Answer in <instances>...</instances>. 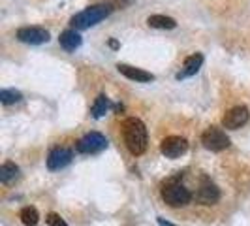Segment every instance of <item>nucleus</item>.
<instances>
[{"label": "nucleus", "mask_w": 250, "mask_h": 226, "mask_svg": "<svg viewBox=\"0 0 250 226\" xmlns=\"http://www.w3.org/2000/svg\"><path fill=\"white\" fill-rule=\"evenodd\" d=\"M123 138L132 155L139 157L147 151V128L136 117H130L123 123Z\"/></svg>", "instance_id": "f257e3e1"}, {"label": "nucleus", "mask_w": 250, "mask_h": 226, "mask_svg": "<svg viewBox=\"0 0 250 226\" xmlns=\"http://www.w3.org/2000/svg\"><path fill=\"white\" fill-rule=\"evenodd\" d=\"M115 10L111 2L109 4H96V6H90L87 10L79 12L77 15L72 17V26L77 28V30H85V28H90V26L98 25L102 19L109 17L111 12Z\"/></svg>", "instance_id": "f03ea898"}, {"label": "nucleus", "mask_w": 250, "mask_h": 226, "mask_svg": "<svg viewBox=\"0 0 250 226\" xmlns=\"http://www.w3.org/2000/svg\"><path fill=\"white\" fill-rule=\"evenodd\" d=\"M162 200L167 205H171V207H183V205L190 203L192 194H190V190L181 181L169 179L167 183H164L162 187Z\"/></svg>", "instance_id": "7ed1b4c3"}, {"label": "nucleus", "mask_w": 250, "mask_h": 226, "mask_svg": "<svg viewBox=\"0 0 250 226\" xmlns=\"http://www.w3.org/2000/svg\"><path fill=\"white\" fill-rule=\"evenodd\" d=\"M201 143L203 147L209 151H224L229 147V138L226 136V132L222 128H216V126H209L203 134H201Z\"/></svg>", "instance_id": "20e7f679"}, {"label": "nucleus", "mask_w": 250, "mask_h": 226, "mask_svg": "<svg viewBox=\"0 0 250 226\" xmlns=\"http://www.w3.org/2000/svg\"><path fill=\"white\" fill-rule=\"evenodd\" d=\"M105 147H107V139L100 132H90L87 136H83L75 145L77 153H83V155H94V153L104 151Z\"/></svg>", "instance_id": "39448f33"}, {"label": "nucleus", "mask_w": 250, "mask_h": 226, "mask_svg": "<svg viewBox=\"0 0 250 226\" xmlns=\"http://www.w3.org/2000/svg\"><path fill=\"white\" fill-rule=\"evenodd\" d=\"M160 151L166 158H179L188 151V141L181 136H167L162 139Z\"/></svg>", "instance_id": "423d86ee"}, {"label": "nucleus", "mask_w": 250, "mask_h": 226, "mask_svg": "<svg viewBox=\"0 0 250 226\" xmlns=\"http://www.w3.org/2000/svg\"><path fill=\"white\" fill-rule=\"evenodd\" d=\"M17 40L30 45H40L49 42V32L42 26H23L17 30Z\"/></svg>", "instance_id": "0eeeda50"}, {"label": "nucleus", "mask_w": 250, "mask_h": 226, "mask_svg": "<svg viewBox=\"0 0 250 226\" xmlns=\"http://www.w3.org/2000/svg\"><path fill=\"white\" fill-rule=\"evenodd\" d=\"M249 117L250 113L247 106H235L229 112H226V115L222 117V125L229 130H237V128L249 123Z\"/></svg>", "instance_id": "6e6552de"}, {"label": "nucleus", "mask_w": 250, "mask_h": 226, "mask_svg": "<svg viewBox=\"0 0 250 226\" xmlns=\"http://www.w3.org/2000/svg\"><path fill=\"white\" fill-rule=\"evenodd\" d=\"M194 198L201 205H213V203H216V202L220 200V190L209 179H203V183L196 190V196Z\"/></svg>", "instance_id": "1a4fd4ad"}, {"label": "nucleus", "mask_w": 250, "mask_h": 226, "mask_svg": "<svg viewBox=\"0 0 250 226\" xmlns=\"http://www.w3.org/2000/svg\"><path fill=\"white\" fill-rule=\"evenodd\" d=\"M72 158H74V153L70 149H66V147H57V149L51 151L49 157H47V168H49L51 172L62 170V168H66L68 164L72 162Z\"/></svg>", "instance_id": "9d476101"}, {"label": "nucleus", "mask_w": 250, "mask_h": 226, "mask_svg": "<svg viewBox=\"0 0 250 226\" xmlns=\"http://www.w3.org/2000/svg\"><path fill=\"white\" fill-rule=\"evenodd\" d=\"M117 70L123 75H126L128 79L132 81H139V83H147V81H152L154 75L150 72H145L141 68H134V66H128V64H117Z\"/></svg>", "instance_id": "9b49d317"}, {"label": "nucleus", "mask_w": 250, "mask_h": 226, "mask_svg": "<svg viewBox=\"0 0 250 226\" xmlns=\"http://www.w3.org/2000/svg\"><path fill=\"white\" fill-rule=\"evenodd\" d=\"M201 64H203V55L201 53H194V55L187 57L185 64H183V70L177 74V79H185V77L194 75L201 68Z\"/></svg>", "instance_id": "f8f14e48"}, {"label": "nucleus", "mask_w": 250, "mask_h": 226, "mask_svg": "<svg viewBox=\"0 0 250 226\" xmlns=\"http://www.w3.org/2000/svg\"><path fill=\"white\" fill-rule=\"evenodd\" d=\"M59 42H61V45H62V49L66 51H75L81 44H83V40H81V36L75 32V30H64L62 34H61V38H59Z\"/></svg>", "instance_id": "ddd939ff"}, {"label": "nucleus", "mask_w": 250, "mask_h": 226, "mask_svg": "<svg viewBox=\"0 0 250 226\" xmlns=\"http://www.w3.org/2000/svg\"><path fill=\"white\" fill-rule=\"evenodd\" d=\"M147 25L152 26V28L171 30V28H175V26H177V23H175V19L166 17V15H150L149 19H147Z\"/></svg>", "instance_id": "4468645a"}, {"label": "nucleus", "mask_w": 250, "mask_h": 226, "mask_svg": "<svg viewBox=\"0 0 250 226\" xmlns=\"http://www.w3.org/2000/svg\"><path fill=\"white\" fill-rule=\"evenodd\" d=\"M111 108V104H109V98L105 96V94H100L96 100H94V104H92V110H90V113H92V117L94 119H100V117H104L105 113H107V110Z\"/></svg>", "instance_id": "2eb2a0df"}, {"label": "nucleus", "mask_w": 250, "mask_h": 226, "mask_svg": "<svg viewBox=\"0 0 250 226\" xmlns=\"http://www.w3.org/2000/svg\"><path fill=\"white\" fill-rule=\"evenodd\" d=\"M19 176V168L13 162H4L0 166V181L2 183H10Z\"/></svg>", "instance_id": "dca6fc26"}, {"label": "nucleus", "mask_w": 250, "mask_h": 226, "mask_svg": "<svg viewBox=\"0 0 250 226\" xmlns=\"http://www.w3.org/2000/svg\"><path fill=\"white\" fill-rule=\"evenodd\" d=\"M19 219L25 226H36L40 221V213H38L36 207H23L19 213Z\"/></svg>", "instance_id": "f3484780"}, {"label": "nucleus", "mask_w": 250, "mask_h": 226, "mask_svg": "<svg viewBox=\"0 0 250 226\" xmlns=\"http://www.w3.org/2000/svg\"><path fill=\"white\" fill-rule=\"evenodd\" d=\"M23 98V94L19 92V90H15V89H2L0 90V102L2 104H15V102H19Z\"/></svg>", "instance_id": "a211bd4d"}, {"label": "nucleus", "mask_w": 250, "mask_h": 226, "mask_svg": "<svg viewBox=\"0 0 250 226\" xmlns=\"http://www.w3.org/2000/svg\"><path fill=\"white\" fill-rule=\"evenodd\" d=\"M47 225L49 226H68L62 217H61V215H57V213L47 215Z\"/></svg>", "instance_id": "6ab92c4d"}, {"label": "nucleus", "mask_w": 250, "mask_h": 226, "mask_svg": "<svg viewBox=\"0 0 250 226\" xmlns=\"http://www.w3.org/2000/svg\"><path fill=\"white\" fill-rule=\"evenodd\" d=\"M136 0H111V4L115 6V8H126V6H130V4H134Z\"/></svg>", "instance_id": "aec40b11"}, {"label": "nucleus", "mask_w": 250, "mask_h": 226, "mask_svg": "<svg viewBox=\"0 0 250 226\" xmlns=\"http://www.w3.org/2000/svg\"><path fill=\"white\" fill-rule=\"evenodd\" d=\"M109 45H111L113 49H117V47H119V44H117V42H115V40H111V42H109Z\"/></svg>", "instance_id": "412c9836"}, {"label": "nucleus", "mask_w": 250, "mask_h": 226, "mask_svg": "<svg viewBox=\"0 0 250 226\" xmlns=\"http://www.w3.org/2000/svg\"><path fill=\"white\" fill-rule=\"evenodd\" d=\"M158 223H160V225H162V226H173V225H169V223H166L164 219H158Z\"/></svg>", "instance_id": "4be33fe9"}]
</instances>
